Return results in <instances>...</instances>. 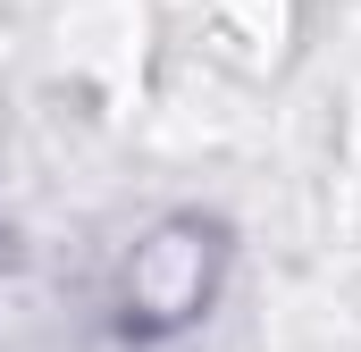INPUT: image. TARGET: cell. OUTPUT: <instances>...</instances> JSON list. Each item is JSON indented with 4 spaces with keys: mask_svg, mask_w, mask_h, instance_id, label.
<instances>
[{
    "mask_svg": "<svg viewBox=\"0 0 361 352\" xmlns=\"http://www.w3.org/2000/svg\"><path fill=\"white\" fill-rule=\"evenodd\" d=\"M219 260H227L219 227L169 218V227H160L152 244H135V260H126V319H135L143 336H169L185 319H202V302H210V285H219Z\"/></svg>",
    "mask_w": 361,
    "mask_h": 352,
    "instance_id": "6da1fadb",
    "label": "cell"
}]
</instances>
